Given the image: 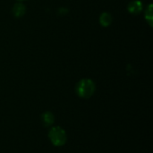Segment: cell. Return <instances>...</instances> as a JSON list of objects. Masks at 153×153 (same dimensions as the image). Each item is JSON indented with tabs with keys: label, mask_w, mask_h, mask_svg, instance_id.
Returning a JSON list of instances; mask_svg holds the SVG:
<instances>
[{
	"label": "cell",
	"mask_w": 153,
	"mask_h": 153,
	"mask_svg": "<svg viewBox=\"0 0 153 153\" xmlns=\"http://www.w3.org/2000/svg\"><path fill=\"white\" fill-rule=\"evenodd\" d=\"M95 91H96V85L94 82L88 78L80 80L75 86L76 94L82 99L91 98L94 94Z\"/></svg>",
	"instance_id": "obj_1"
},
{
	"label": "cell",
	"mask_w": 153,
	"mask_h": 153,
	"mask_svg": "<svg viewBox=\"0 0 153 153\" xmlns=\"http://www.w3.org/2000/svg\"><path fill=\"white\" fill-rule=\"evenodd\" d=\"M48 138L53 145L60 147L63 146L67 140L65 131L60 126H54L48 132Z\"/></svg>",
	"instance_id": "obj_2"
},
{
	"label": "cell",
	"mask_w": 153,
	"mask_h": 153,
	"mask_svg": "<svg viewBox=\"0 0 153 153\" xmlns=\"http://www.w3.org/2000/svg\"><path fill=\"white\" fill-rule=\"evenodd\" d=\"M143 9V4L142 1H140V0L131 1L127 5L128 12L132 14H134V15L141 13Z\"/></svg>",
	"instance_id": "obj_3"
},
{
	"label": "cell",
	"mask_w": 153,
	"mask_h": 153,
	"mask_svg": "<svg viewBox=\"0 0 153 153\" xmlns=\"http://www.w3.org/2000/svg\"><path fill=\"white\" fill-rule=\"evenodd\" d=\"M12 13L14 17L21 18L26 13V6L22 2H17L13 4V6L12 8Z\"/></svg>",
	"instance_id": "obj_4"
},
{
	"label": "cell",
	"mask_w": 153,
	"mask_h": 153,
	"mask_svg": "<svg viewBox=\"0 0 153 153\" xmlns=\"http://www.w3.org/2000/svg\"><path fill=\"white\" fill-rule=\"evenodd\" d=\"M99 22H100V24L102 27H108L112 23V22H113V17H112V15H111L110 13H108V12H103L100 15Z\"/></svg>",
	"instance_id": "obj_5"
},
{
	"label": "cell",
	"mask_w": 153,
	"mask_h": 153,
	"mask_svg": "<svg viewBox=\"0 0 153 153\" xmlns=\"http://www.w3.org/2000/svg\"><path fill=\"white\" fill-rule=\"evenodd\" d=\"M41 122L43 124L44 126H50L54 124L55 122V117L54 115L49 112V111H47V112H44L41 116Z\"/></svg>",
	"instance_id": "obj_6"
},
{
	"label": "cell",
	"mask_w": 153,
	"mask_h": 153,
	"mask_svg": "<svg viewBox=\"0 0 153 153\" xmlns=\"http://www.w3.org/2000/svg\"><path fill=\"white\" fill-rule=\"evenodd\" d=\"M144 17H145L146 22L149 23V25H150L151 27H152L153 15H152V4H150L148 5V7L146 8L145 13H144Z\"/></svg>",
	"instance_id": "obj_7"
},
{
	"label": "cell",
	"mask_w": 153,
	"mask_h": 153,
	"mask_svg": "<svg viewBox=\"0 0 153 153\" xmlns=\"http://www.w3.org/2000/svg\"><path fill=\"white\" fill-rule=\"evenodd\" d=\"M17 1H19V2H22V1H25V0H17Z\"/></svg>",
	"instance_id": "obj_8"
}]
</instances>
